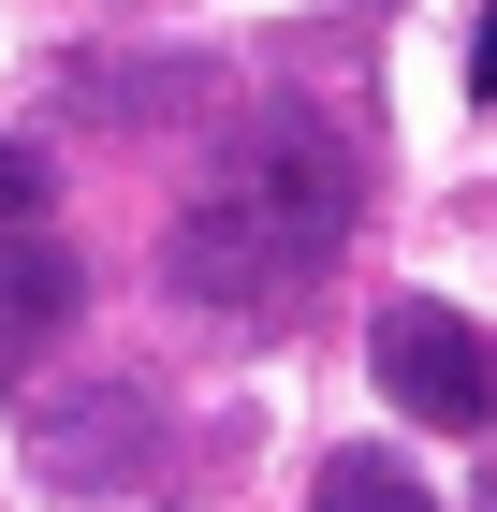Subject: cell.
<instances>
[{
    "label": "cell",
    "mask_w": 497,
    "mask_h": 512,
    "mask_svg": "<svg viewBox=\"0 0 497 512\" xmlns=\"http://www.w3.org/2000/svg\"><path fill=\"white\" fill-rule=\"evenodd\" d=\"M351 220H366V147H351L322 103H264V118L220 147V176L176 205L161 278H176V308H205V322H278V308H307V293L337 278Z\"/></svg>",
    "instance_id": "1"
},
{
    "label": "cell",
    "mask_w": 497,
    "mask_h": 512,
    "mask_svg": "<svg viewBox=\"0 0 497 512\" xmlns=\"http://www.w3.org/2000/svg\"><path fill=\"white\" fill-rule=\"evenodd\" d=\"M74 293H88V264L59 235V176L30 147H0V395L30 381V352H59Z\"/></svg>",
    "instance_id": "2"
},
{
    "label": "cell",
    "mask_w": 497,
    "mask_h": 512,
    "mask_svg": "<svg viewBox=\"0 0 497 512\" xmlns=\"http://www.w3.org/2000/svg\"><path fill=\"white\" fill-rule=\"evenodd\" d=\"M381 395L410 410V425L497 439V322L439 308V293H395V308H381Z\"/></svg>",
    "instance_id": "3"
},
{
    "label": "cell",
    "mask_w": 497,
    "mask_h": 512,
    "mask_svg": "<svg viewBox=\"0 0 497 512\" xmlns=\"http://www.w3.org/2000/svg\"><path fill=\"white\" fill-rule=\"evenodd\" d=\"M30 454H44V483H74V498H88V483H117V469H147V454H161V410H147L132 381H88L74 410H44V425H30Z\"/></svg>",
    "instance_id": "4"
},
{
    "label": "cell",
    "mask_w": 497,
    "mask_h": 512,
    "mask_svg": "<svg viewBox=\"0 0 497 512\" xmlns=\"http://www.w3.org/2000/svg\"><path fill=\"white\" fill-rule=\"evenodd\" d=\"M307 512H439L395 454H322V483H307Z\"/></svg>",
    "instance_id": "5"
},
{
    "label": "cell",
    "mask_w": 497,
    "mask_h": 512,
    "mask_svg": "<svg viewBox=\"0 0 497 512\" xmlns=\"http://www.w3.org/2000/svg\"><path fill=\"white\" fill-rule=\"evenodd\" d=\"M468 88H483V103H497V15H483V30H468Z\"/></svg>",
    "instance_id": "6"
},
{
    "label": "cell",
    "mask_w": 497,
    "mask_h": 512,
    "mask_svg": "<svg viewBox=\"0 0 497 512\" xmlns=\"http://www.w3.org/2000/svg\"><path fill=\"white\" fill-rule=\"evenodd\" d=\"M483 512H497V469H483Z\"/></svg>",
    "instance_id": "7"
}]
</instances>
